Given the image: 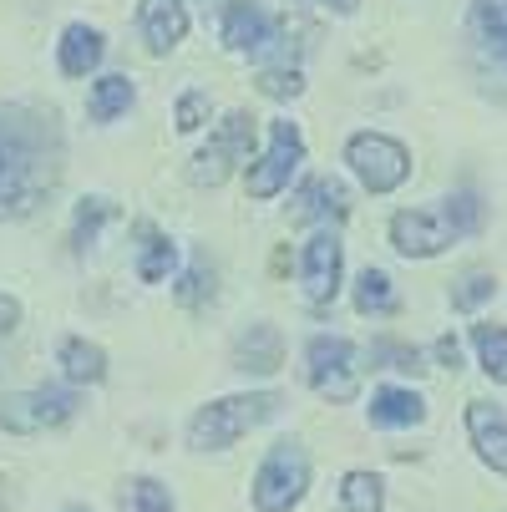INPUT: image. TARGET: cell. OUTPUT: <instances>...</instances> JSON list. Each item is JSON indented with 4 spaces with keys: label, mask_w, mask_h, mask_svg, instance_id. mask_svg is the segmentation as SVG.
Here are the masks:
<instances>
[{
    "label": "cell",
    "mask_w": 507,
    "mask_h": 512,
    "mask_svg": "<svg viewBox=\"0 0 507 512\" xmlns=\"http://www.w3.org/2000/svg\"><path fill=\"white\" fill-rule=\"evenodd\" d=\"M61 178V137L51 117L26 107L0 112V218H26Z\"/></svg>",
    "instance_id": "1"
},
{
    "label": "cell",
    "mask_w": 507,
    "mask_h": 512,
    "mask_svg": "<svg viewBox=\"0 0 507 512\" xmlns=\"http://www.w3.org/2000/svg\"><path fill=\"white\" fill-rule=\"evenodd\" d=\"M279 411V396L274 391H254V396H224V401H213L203 406L193 421H188V447L198 452H224L234 447L239 436L259 421H269Z\"/></svg>",
    "instance_id": "2"
},
{
    "label": "cell",
    "mask_w": 507,
    "mask_h": 512,
    "mask_svg": "<svg viewBox=\"0 0 507 512\" xmlns=\"http://www.w3.org/2000/svg\"><path fill=\"white\" fill-rule=\"evenodd\" d=\"M305 487H310V457H305V447L300 442H279L259 462V472H254V507L259 512H289V507H300Z\"/></svg>",
    "instance_id": "3"
},
{
    "label": "cell",
    "mask_w": 507,
    "mask_h": 512,
    "mask_svg": "<svg viewBox=\"0 0 507 512\" xmlns=\"http://www.w3.org/2000/svg\"><path fill=\"white\" fill-rule=\"evenodd\" d=\"M249 158H254V117H249V112H229V117L219 122V132L208 137V148L193 153L188 178H193L198 188H219V183L234 173V163H249Z\"/></svg>",
    "instance_id": "4"
},
{
    "label": "cell",
    "mask_w": 507,
    "mask_h": 512,
    "mask_svg": "<svg viewBox=\"0 0 507 512\" xmlns=\"http://www.w3.org/2000/svg\"><path fill=\"white\" fill-rule=\"evenodd\" d=\"M345 163L355 168V178L371 193H391L411 178V153L396 137H381V132H355L345 142Z\"/></svg>",
    "instance_id": "5"
},
{
    "label": "cell",
    "mask_w": 507,
    "mask_h": 512,
    "mask_svg": "<svg viewBox=\"0 0 507 512\" xmlns=\"http://www.w3.org/2000/svg\"><path fill=\"white\" fill-rule=\"evenodd\" d=\"M71 416H77V391H66V386H36V391L0 401V431H16V436L51 431Z\"/></svg>",
    "instance_id": "6"
},
{
    "label": "cell",
    "mask_w": 507,
    "mask_h": 512,
    "mask_svg": "<svg viewBox=\"0 0 507 512\" xmlns=\"http://www.w3.org/2000/svg\"><path fill=\"white\" fill-rule=\"evenodd\" d=\"M350 340L340 335H315L310 350H305V376L310 386L325 396V401H355L360 381H355V365H350Z\"/></svg>",
    "instance_id": "7"
},
{
    "label": "cell",
    "mask_w": 507,
    "mask_h": 512,
    "mask_svg": "<svg viewBox=\"0 0 507 512\" xmlns=\"http://www.w3.org/2000/svg\"><path fill=\"white\" fill-rule=\"evenodd\" d=\"M305 163V137L295 122H274L269 127V153L264 163L249 168V198H274L279 188H289V178H295V168Z\"/></svg>",
    "instance_id": "8"
},
{
    "label": "cell",
    "mask_w": 507,
    "mask_h": 512,
    "mask_svg": "<svg viewBox=\"0 0 507 512\" xmlns=\"http://www.w3.org/2000/svg\"><path fill=\"white\" fill-rule=\"evenodd\" d=\"M457 239V229L447 224V213H396L391 218V244L406 254V259H431V254H442L447 244Z\"/></svg>",
    "instance_id": "9"
},
{
    "label": "cell",
    "mask_w": 507,
    "mask_h": 512,
    "mask_svg": "<svg viewBox=\"0 0 507 512\" xmlns=\"http://www.w3.org/2000/svg\"><path fill=\"white\" fill-rule=\"evenodd\" d=\"M340 295V239L335 234H315L305 244V300L315 310H325Z\"/></svg>",
    "instance_id": "10"
},
{
    "label": "cell",
    "mask_w": 507,
    "mask_h": 512,
    "mask_svg": "<svg viewBox=\"0 0 507 512\" xmlns=\"http://www.w3.org/2000/svg\"><path fill=\"white\" fill-rule=\"evenodd\" d=\"M224 41H229L234 51L269 56V51H274V41H279V26L254 6V0H239V6H229V16H224Z\"/></svg>",
    "instance_id": "11"
},
{
    "label": "cell",
    "mask_w": 507,
    "mask_h": 512,
    "mask_svg": "<svg viewBox=\"0 0 507 512\" xmlns=\"http://www.w3.org/2000/svg\"><path fill=\"white\" fill-rule=\"evenodd\" d=\"M137 26H142V41H148V51H173L183 36H188V11L183 0H142L137 6Z\"/></svg>",
    "instance_id": "12"
},
{
    "label": "cell",
    "mask_w": 507,
    "mask_h": 512,
    "mask_svg": "<svg viewBox=\"0 0 507 512\" xmlns=\"http://www.w3.org/2000/svg\"><path fill=\"white\" fill-rule=\"evenodd\" d=\"M467 431H472V447L482 452V462L507 477V416L487 401H467Z\"/></svg>",
    "instance_id": "13"
},
{
    "label": "cell",
    "mask_w": 507,
    "mask_h": 512,
    "mask_svg": "<svg viewBox=\"0 0 507 512\" xmlns=\"http://www.w3.org/2000/svg\"><path fill=\"white\" fill-rule=\"evenodd\" d=\"M350 213V193H345V183H335V178H310V183H300V193H295V208H289V218L295 224H315V218H340Z\"/></svg>",
    "instance_id": "14"
},
{
    "label": "cell",
    "mask_w": 507,
    "mask_h": 512,
    "mask_svg": "<svg viewBox=\"0 0 507 512\" xmlns=\"http://www.w3.org/2000/svg\"><path fill=\"white\" fill-rule=\"evenodd\" d=\"M234 365L239 371H254V376H274L284 365V340L274 325H249V335L234 345Z\"/></svg>",
    "instance_id": "15"
},
{
    "label": "cell",
    "mask_w": 507,
    "mask_h": 512,
    "mask_svg": "<svg viewBox=\"0 0 507 512\" xmlns=\"http://www.w3.org/2000/svg\"><path fill=\"white\" fill-rule=\"evenodd\" d=\"M472 36L497 66H507V0H477L472 6Z\"/></svg>",
    "instance_id": "16"
},
{
    "label": "cell",
    "mask_w": 507,
    "mask_h": 512,
    "mask_svg": "<svg viewBox=\"0 0 507 512\" xmlns=\"http://www.w3.org/2000/svg\"><path fill=\"white\" fill-rule=\"evenodd\" d=\"M421 416H426V401L416 391L386 386V391L371 396V426H416Z\"/></svg>",
    "instance_id": "17"
},
{
    "label": "cell",
    "mask_w": 507,
    "mask_h": 512,
    "mask_svg": "<svg viewBox=\"0 0 507 512\" xmlns=\"http://www.w3.org/2000/svg\"><path fill=\"white\" fill-rule=\"evenodd\" d=\"M97 61H102V36L92 26H71L61 36V71L66 77H87Z\"/></svg>",
    "instance_id": "18"
},
{
    "label": "cell",
    "mask_w": 507,
    "mask_h": 512,
    "mask_svg": "<svg viewBox=\"0 0 507 512\" xmlns=\"http://www.w3.org/2000/svg\"><path fill=\"white\" fill-rule=\"evenodd\" d=\"M61 371H66V381H102L107 376V355H102V345H87V340H61Z\"/></svg>",
    "instance_id": "19"
},
{
    "label": "cell",
    "mask_w": 507,
    "mask_h": 512,
    "mask_svg": "<svg viewBox=\"0 0 507 512\" xmlns=\"http://www.w3.org/2000/svg\"><path fill=\"white\" fill-rule=\"evenodd\" d=\"M137 239H142V259H137V279L142 284H158V279H168V269H173V244L153 229V224H137Z\"/></svg>",
    "instance_id": "20"
},
{
    "label": "cell",
    "mask_w": 507,
    "mask_h": 512,
    "mask_svg": "<svg viewBox=\"0 0 507 512\" xmlns=\"http://www.w3.org/2000/svg\"><path fill=\"white\" fill-rule=\"evenodd\" d=\"M355 310L360 315H391L396 310V289H391V279L381 269H366L355 279Z\"/></svg>",
    "instance_id": "21"
},
{
    "label": "cell",
    "mask_w": 507,
    "mask_h": 512,
    "mask_svg": "<svg viewBox=\"0 0 507 512\" xmlns=\"http://www.w3.org/2000/svg\"><path fill=\"white\" fill-rule=\"evenodd\" d=\"M386 492H381V477L376 472H350L340 482V507L345 512H381Z\"/></svg>",
    "instance_id": "22"
},
{
    "label": "cell",
    "mask_w": 507,
    "mask_h": 512,
    "mask_svg": "<svg viewBox=\"0 0 507 512\" xmlns=\"http://www.w3.org/2000/svg\"><path fill=\"white\" fill-rule=\"evenodd\" d=\"M127 107H132V82H127V77H102V82L92 87L87 112H92L97 122H112V117H122Z\"/></svg>",
    "instance_id": "23"
},
{
    "label": "cell",
    "mask_w": 507,
    "mask_h": 512,
    "mask_svg": "<svg viewBox=\"0 0 507 512\" xmlns=\"http://www.w3.org/2000/svg\"><path fill=\"white\" fill-rule=\"evenodd\" d=\"M472 345L482 355V371L492 381H507V330L502 325H472Z\"/></svg>",
    "instance_id": "24"
},
{
    "label": "cell",
    "mask_w": 507,
    "mask_h": 512,
    "mask_svg": "<svg viewBox=\"0 0 507 512\" xmlns=\"http://www.w3.org/2000/svg\"><path fill=\"white\" fill-rule=\"evenodd\" d=\"M112 218H117V203H107V198H87V203L77 208V229H71V244L87 249V244L97 239V229L112 224Z\"/></svg>",
    "instance_id": "25"
},
{
    "label": "cell",
    "mask_w": 507,
    "mask_h": 512,
    "mask_svg": "<svg viewBox=\"0 0 507 512\" xmlns=\"http://www.w3.org/2000/svg\"><path fill=\"white\" fill-rule=\"evenodd\" d=\"M127 512H173V497H168V487L163 482H153V477H137V482H127Z\"/></svg>",
    "instance_id": "26"
},
{
    "label": "cell",
    "mask_w": 507,
    "mask_h": 512,
    "mask_svg": "<svg viewBox=\"0 0 507 512\" xmlns=\"http://www.w3.org/2000/svg\"><path fill=\"white\" fill-rule=\"evenodd\" d=\"M371 360H376V371H411V376L426 371L421 355H416L411 345H396V340H376V345H371Z\"/></svg>",
    "instance_id": "27"
},
{
    "label": "cell",
    "mask_w": 507,
    "mask_h": 512,
    "mask_svg": "<svg viewBox=\"0 0 507 512\" xmlns=\"http://www.w3.org/2000/svg\"><path fill=\"white\" fill-rule=\"evenodd\" d=\"M442 213H447V224L457 229V239L482 229V203H477V193H457V198H447Z\"/></svg>",
    "instance_id": "28"
},
{
    "label": "cell",
    "mask_w": 507,
    "mask_h": 512,
    "mask_svg": "<svg viewBox=\"0 0 507 512\" xmlns=\"http://www.w3.org/2000/svg\"><path fill=\"white\" fill-rule=\"evenodd\" d=\"M208 300H213V269L193 264V269L183 274V284H178V305H183V310H203Z\"/></svg>",
    "instance_id": "29"
},
{
    "label": "cell",
    "mask_w": 507,
    "mask_h": 512,
    "mask_svg": "<svg viewBox=\"0 0 507 512\" xmlns=\"http://www.w3.org/2000/svg\"><path fill=\"white\" fill-rule=\"evenodd\" d=\"M259 92L264 97H300L305 92V77H300V71L295 66H269V71H259Z\"/></svg>",
    "instance_id": "30"
},
{
    "label": "cell",
    "mask_w": 507,
    "mask_h": 512,
    "mask_svg": "<svg viewBox=\"0 0 507 512\" xmlns=\"http://www.w3.org/2000/svg\"><path fill=\"white\" fill-rule=\"evenodd\" d=\"M492 289H497V284H492V274H482V269H477V274H467V279H462V289L452 295V305H457V310H477L482 300H492Z\"/></svg>",
    "instance_id": "31"
},
{
    "label": "cell",
    "mask_w": 507,
    "mask_h": 512,
    "mask_svg": "<svg viewBox=\"0 0 507 512\" xmlns=\"http://www.w3.org/2000/svg\"><path fill=\"white\" fill-rule=\"evenodd\" d=\"M178 132H198L203 127V117H208V92H188V97H178Z\"/></svg>",
    "instance_id": "32"
},
{
    "label": "cell",
    "mask_w": 507,
    "mask_h": 512,
    "mask_svg": "<svg viewBox=\"0 0 507 512\" xmlns=\"http://www.w3.org/2000/svg\"><path fill=\"white\" fill-rule=\"evenodd\" d=\"M437 360L447 365V371H457V365H462V345H457L452 335H442V340H437Z\"/></svg>",
    "instance_id": "33"
},
{
    "label": "cell",
    "mask_w": 507,
    "mask_h": 512,
    "mask_svg": "<svg viewBox=\"0 0 507 512\" xmlns=\"http://www.w3.org/2000/svg\"><path fill=\"white\" fill-rule=\"evenodd\" d=\"M16 320H21V305H16V300H6V295H0V340H6V335L16 330Z\"/></svg>",
    "instance_id": "34"
},
{
    "label": "cell",
    "mask_w": 507,
    "mask_h": 512,
    "mask_svg": "<svg viewBox=\"0 0 507 512\" xmlns=\"http://www.w3.org/2000/svg\"><path fill=\"white\" fill-rule=\"evenodd\" d=\"M325 6H335V11H355L360 0H325Z\"/></svg>",
    "instance_id": "35"
},
{
    "label": "cell",
    "mask_w": 507,
    "mask_h": 512,
    "mask_svg": "<svg viewBox=\"0 0 507 512\" xmlns=\"http://www.w3.org/2000/svg\"><path fill=\"white\" fill-rule=\"evenodd\" d=\"M11 502V492H6V477H0V507H6Z\"/></svg>",
    "instance_id": "36"
},
{
    "label": "cell",
    "mask_w": 507,
    "mask_h": 512,
    "mask_svg": "<svg viewBox=\"0 0 507 512\" xmlns=\"http://www.w3.org/2000/svg\"><path fill=\"white\" fill-rule=\"evenodd\" d=\"M61 512H87V507H61Z\"/></svg>",
    "instance_id": "37"
}]
</instances>
